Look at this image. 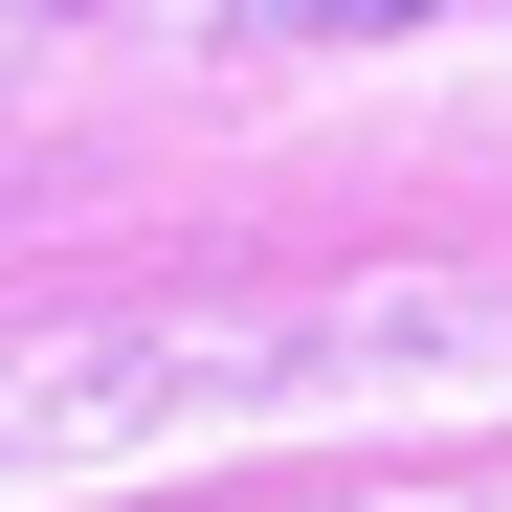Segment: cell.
Returning a JSON list of instances; mask_svg holds the SVG:
<instances>
[{
	"label": "cell",
	"instance_id": "obj_1",
	"mask_svg": "<svg viewBox=\"0 0 512 512\" xmlns=\"http://www.w3.org/2000/svg\"><path fill=\"white\" fill-rule=\"evenodd\" d=\"M268 45H357V23H423V0H245Z\"/></svg>",
	"mask_w": 512,
	"mask_h": 512
},
{
	"label": "cell",
	"instance_id": "obj_2",
	"mask_svg": "<svg viewBox=\"0 0 512 512\" xmlns=\"http://www.w3.org/2000/svg\"><path fill=\"white\" fill-rule=\"evenodd\" d=\"M23 67H45V0H0V90H23Z\"/></svg>",
	"mask_w": 512,
	"mask_h": 512
}]
</instances>
